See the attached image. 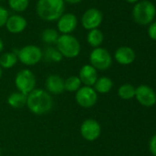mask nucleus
I'll list each match as a JSON object with an SVG mask.
<instances>
[{"label":"nucleus","instance_id":"obj_1","mask_svg":"<svg viewBox=\"0 0 156 156\" xmlns=\"http://www.w3.org/2000/svg\"><path fill=\"white\" fill-rule=\"evenodd\" d=\"M28 109L34 115L41 116L49 113L53 107V98L45 89L35 88L27 96Z\"/></svg>","mask_w":156,"mask_h":156},{"label":"nucleus","instance_id":"obj_2","mask_svg":"<svg viewBox=\"0 0 156 156\" xmlns=\"http://www.w3.org/2000/svg\"><path fill=\"white\" fill-rule=\"evenodd\" d=\"M63 0H39L36 5L38 16L45 21H55L63 14Z\"/></svg>","mask_w":156,"mask_h":156},{"label":"nucleus","instance_id":"obj_3","mask_svg":"<svg viewBox=\"0 0 156 156\" xmlns=\"http://www.w3.org/2000/svg\"><path fill=\"white\" fill-rule=\"evenodd\" d=\"M156 16V8L149 0H142L136 3L132 9L133 20L141 26L150 25Z\"/></svg>","mask_w":156,"mask_h":156},{"label":"nucleus","instance_id":"obj_4","mask_svg":"<svg viewBox=\"0 0 156 156\" xmlns=\"http://www.w3.org/2000/svg\"><path fill=\"white\" fill-rule=\"evenodd\" d=\"M56 48L62 55V57L67 59L76 58L81 51V45L79 41L71 34L60 35L56 42Z\"/></svg>","mask_w":156,"mask_h":156},{"label":"nucleus","instance_id":"obj_5","mask_svg":"<svg viewBox=\"0 0 156 156\" xmlns=\"http://www.w3.org/2000/svg\"><path fill=\"white\" fill-rule=\"evenodd\" d=\"M37 79L34 73L28 69H22L15 76V87L19 92L28 96L36 88Z\"/></svg>","mask_w":156,"mask_h":156},{"label":"nucleus","instance_id":"obj_6","mask_svg":"<svg viewBox=\"0 0 156 156\" xmlns=\"http://www.w3.org/2000/svg\"><path fill=\"white\" fill-rule=\"evenodd\" d=\"M18 60L26 66H33L43 59V51L36 45H26L15 51Z\"/></svg>","mask_w":156,"mask_h":156},{"label":"nucleus","instance_id":"obj_7","mask_svg":"<svg viewBox=\"0 0 156 156\" xmlns=\"http://www.w3.org/2000/svg\"><path fill=\"white\" fill-rule=\"evenodd\" d=\"M89 62L96 70L106 71L110 68L112 64V57L109 51L102 47L95 48L90 52Z\"/></svg>","mask_w":156,"mask_h":156},{"label":"nucleus","instance_id":"obj_8","mask_svg":"<svg viewBox=\"0 0 156 156\" xmlns=\"http://www.w3.org/2000/svg\"><path fill=\"white\" fill-rule=\"evenodd\" d=\"M75 101L83 108H90L94 107L98 102V93L93 87L82 86V87L75 92Z\"/></svg>","mask_w":156,"mask_h":156},{"label":"nucleus","instance_id":"obj_9","mask_svg":"<svg viewBox=\"0 0 156 156\" xmlns=\"http://www.w3.org/2000/svg\"><path fill=\"white\" fill-rule=\"evenodd\" d=\"M80 134L84 140L95 141L101 134V125L94 119H87L80 126Z\"/></svg>","mask_w":156,"mask_h":156},{"label":"nucleus","instance_id":"obj_10","mask_svg":"<svg viewBox=\"0 0 156 156\" xmlns=\"http://www.w3.org/2000/svg\"><path fill=\"white\" fill-rule=\"evenodd\" d=\"M103 20L102 12L98 9H87L82 16V26L87 30H92L95 29H98Z\"/></svg>","mask_w":156,"mask_h":156},{"label":"nucleus","instance_id":"obj_11","mask_svg":"<svg viewBox=\"0 0 156 156\" xmlns=\"http://www.w3.org/2000/svg\"><path fill=\"white\" fill-rule=\"evenodd\" d=\"M135 98L137 101L144 107H152L156 103V94L148 86L142 85L136 88Z\"/></svg>","mask_w":156,"mask_h":156},{"label":"nucleus","instance_id":"obj_12","mask_svg":"<svg viewBox=\"0 0 156 156\" xmlns=\"http://www.w3.org/2000/svg\"><path fill=\"white\" fill-rule=\"evenodd\" d=\"M77 18L73 13L62 14L57 20L58 31L62 34H71L77 27Z\"/></svg>","mask_w":156,"mask_h":156},{"label":"nucleus","instance_id":"obj_13","mask_svg":"<svg viewBox=\"0 0 156 156\" xmlns=\"http://www.w3.org/2000/svg\"><path fill=\"white\" fill-rule=\"evenodd\" d=\"M44 87L50 95H60L64 91V79L58 74H50L46 78Z\"/></svg>","mask_w":156,"mask_h":156},{"label":"nucleus","instance_id":"obj_14","mask_svg":"<svg viewBox=\"0 0 156 156\" xmlns=\"http://www.w3.org/2000/svg\"><path fill=\"white\" fill-rule=\"evenodd\" d=\"M78 77H79L82 85H84L86 87H93L98 78V70H96L89 63L85 64L79 70Z\"/></svg>","mask_w":156,"mask_h":156},{"label":"nucleus","instance_id":"obj_15","mask_svg":"<svg viewBox=\"0 0 156 156\" xmlns=\"http://www.w3.org/2000/svg\"><path fill=\"white\" fill-rule=\"evenodd\" d=\"M27 24V20L24 17L20 15H13L9 17L5 26L9 32L12 34H19L25 30Z\"/></svg>","mask_w":156,"mask_h":156},{"label":"nucleus","instance_id":"obj_16","mask_svg":"<svg viewBox=\"0 0 156 156\" xmlns=\"http://www.w3.org/2000/svg\"><path fill=\"white\" fill-rule=\"evenodd\" d=\"M114 57L118 63L121 65H128L134 62L136 54L132 48L128 46H121L116 50Z\"/></svg>","mask_w":156,"mask_h":156},{"label":"nucleus","instance_id":"obj_17","mask_svg":"<svg viewBox=\"0 0 156 156\" xmlns=\"http://www.w3.org/2000/svg\"><path fill=\"white\" fill-rule=\"evenodd\" d=\"M7 102L9 107L15 109H20L26 106L27 104V96L24 95L21 92L16 91L11 93L7 99Z\"/></svg>","mask_w":156,"mask_h":156},{"label":"nucleus","instance_id":"obj_18","mask_svg":"<svg viewBox=\"0 0 156 156\" xmlns=\"http://www.w3.org/2000/svg\"><path fill=\"white\" fill-rule=\"evenodd\" d=\"M113 87V82L108 76L98 77L97 82L93 86V88L98 94H108Z\"/></svg>","mask_w":156,"mask_h":156},{"label":"nucleus","instance_id":"obj_19","mask_svg":"<svg viewBox=\"0 0 156 156\" xmlns=\"http://www.w3.org/2000/svg\"><path fill=\"white\" fill-rule=\"evenodd\" d=\"M18 56L14 51L4 52L0 56V67L2 69H11L18 62Z\"/></svg>","mask_w":156,"mask_h":156},{"label":"nucleus","instance_id":"obj_20","mask_svg":"<svg viewBox=\"0 0 156 156\" xmlns=\"http://www.w3.org/2000/svg\"><path fill=\"white\" fill-rule=\"evenodd\" d=\"M87 43L94 49L98 48L104 41V34L98 29L89 30L87 37Z\"/></svg>","mask_w":156,"mask_h":156},{"label":"nucleus","instance_id":"obj_21","mask_svg":"<svg viewBox=\"0 0 156 156\" xmlns=\"http://www.w3.org/2000/svg\"><path fill=\"white\" fill-rule=\"evenodd\" d=\"M82 83L78 75H71L64 80V91L75 93L82 87Z\"/></svg>","mask_w":156,"mask_h":156},{"label":"nucleus","instance_id":"obj_22","mask_svg":"<svg viewBox=\"0 0 156 156\" xmlns=\"http://www.w3.org/2000/svg\"><path fill=\"white\" fill-rule=\"evenodd\" d=\"M43 58L49 62H60L63 57L56 47L49 46L43 51Z\"/></svg>","mask_w":156,"mask_h":156},{"label":"nucleus","instance_id":"obj_23","mask_svg":"<svg viewBox=\"0 0 156 156\" xmlns=\"http://www.w3.org/2000/svg\"><path fill=\"white\" fill-rule=\"evenodd\" d=\"M59 37H60V35H59L58 30H56L54 29H51V28L45 29L41 32V41L48 45L56 44Z\"/></svg>","mask_w":156,"mask_h":156},{"label":"nucleus","instance_id":"obj_24","mask_svg":"<svg viewBox=\"0 0 156 156\" xmlns=\"http://www.w3.org/2000/svg\"><path fill=\"white\" fill-rule=\"evenodd\" d=\"M135 91H136V88L132 85L124 84L119 88L118 95L120 98L125 99V100H129V99L135 98Z\"/></svg>","mask_w":156,"mask_h":156},{"label":"nucleus","instance_id":"obj_25","mask_svg":"<svg viewBox=\"0 0 156 156\" xmlns=\"http://www.w3.org/2000/svg\"><path fill=\"white\" fill-rule=\"evenodd\" d=\"M30 0H9L10 9L16 12H22L29 7Z\"/></svg>","mask_w":156,"mask_h":156},{"label":"nucleus","instance_id":"obj_26","mask_svg":"<svg viewBox=\"0 0 156 156\" xmlns=\"http://www.w3.org/2000/svg\"><path fill=\"white\" fill-rule=\"evenodd\" d=\"M9 17V16L8 10H7L5 8H3V7L0 6V28L6 25Z\"/></svg>","mask_w":156,"mask_h":156},{"label":"nucleus","instance_id":"obj_27","mask_svg":"<svg viewBox=\"0 0 156 156\" xmlns=\"http://www.w3.org/2000/svg\"><path fill=\"white\" fill-rule=\"evenodd\" d=\"M148 35L149 37L153 40L156 41V21H152L148 28Z\"/></svg>","mask_w":156,"mask_h":156},{"label":"nucleus","instance_id":"obj_28","mask_svg":"<svg viewBox=\"0 0 156 156\" xmlns=\"http://www.w3.org/2000/svg\"><path fill=\"white\" fill-rule=\"evenodd\" d=\"M149 148L152 155L156 156V134L151 137L150 143H149Z\"/></svg>","mask_w":156,"mask_h":156},{"label":"nucleus","instance_id":"obj_29","mask_svg":"<svg viewBox=\"0 0 156 156\" xmlns=\"http://www.w3.org/2000/svg\"><path fill=\"white\" fill-rule=\"evenodd\" d=\"M63 1L69 3V4H78L81 1H83V0H63Z\"/></svg>","mask_w":156,"mask_h":156},{"label":"nucleus","instance_id":"obj_30","mask_svg":"<svg viewBox=\"0 0 156 156\" xmlns=\"http://www.w3.org/2000/svg\"><path fill=\"white\" fill-rule=\"evenodd\" d=\"M3 50H4V42H3L2 39H0V54H1Z\"/></svg>","mask_w":156,"mask_h":156},{"label":"nucleus","instance_id":"obj_31","mask_svg":"<svg viewBox=\"0 0 156 156\" xmlns=\"http://www.w3.org/2000/svg\"><path fill=\"white\" fill-rule=\"evenodd\" d=\"M125 1H127L129 4H136L139 2V0H125Z\"/></svg>","mask_w":156,"mask_h":156},{"label":"nucleus","instance_id":"obj_32","mask_svg":"<svg viewBox=\"0 0 156 156\" xmlns=\"http://www.w3.org/2000/svg\"><path fill=\"white\" fill-rule=\"evenodd\" d=\"M2 75H3V69H2L1 67H0V79H1Z\"/></svg>","mask_w":156,"mask_h":156},{"label":"nucleus","instance_id":"obj_33","mask_svg":"<svg viewBox=\"0 0 156 156\" xmlns=\"http://www.w3.org/2000/svg\"><path fill=\"white\" fill-rule=\"evenodd\" d=\"M0 156H1V149H0Z\"/></svg>","mask_w":156,"mask_h":156},{"label":"nucleus","instance_id":"obj_34","mask_svg":"<svg viewBox=\"0 0 156 156\" xmlns=\"http://www.w3.org/2000/svg\"><path fill=\"white\" fill-rule=\"evenodd\" d=\"M155 1H156V0H155Z\"/></svg>","mask_w":156,"mask_h":156}]
</instances>
